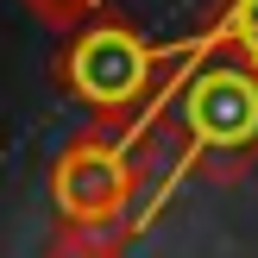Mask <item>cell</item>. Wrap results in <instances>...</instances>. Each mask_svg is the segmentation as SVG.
Here are the masks:
<instances>
[{"label": "cell", "mask_w": 258, "mask_h": 258, "mask_svg": "<svg viewBox=\"0 0 258 258\" xmlns=\"http://www.w3.org/2000/svg\"><path fill=\"white\" fill-rule=\"evenodd\" d=\"M196 44L202 50H227V57L258 70V0H221L208 13V25L196 32Z\"/></svg>", "instance_id": "277c9868"}, {"label": "cell", "mask_w": 258, "mask_h": 258, "mask_svg": "<svg viewBox=\"0 0 258 258\" xmlns=\"http://www.w3.org/2000/svg\"><path fill=\"white\" fill-rule=\"evenodd\" d=\"M25 13H38L44 25H57V32H76V25H88L95 13H107V0H19Z\"/></svg>", "instance_id": "8992f818"}, {"label": "cell", "mask_w": 258, "mask_h": 258, "mask_svg": "<svg viewBox=\"0 0 258 258\" xmlns=\"http://www.w3.org/2000/svg\"><path fill=\"white\" fill-rule=\"evenodd\" d=\"M133 239L120 227H63L57 239L44 246V258H126Z\"/></svg>", "instance_id": "5b68a950"}, {"label": "cell", "mask_w": 258, "mask_h": 258, "mask_svg": "<svg viewBox=\"0 0 258 258\" xmlns=\"http://www.w3.org/2000/svg\"><path fill=\"white\" fill-rule=\"evenodd\" d=\"M164 126H170L176 145L164 158L151 196L133 208L126 239L145 233L176 202V189L189 176H202V170L233 176V170H246L258 158V70L239 63V57H227V50H202L196 63H183V82H176V101L164 113Z\"/></svg>", "instance_id": "7a4b0ae2"}, {"label": "cell", "mask_w": 258, "mask_h": 258, "mask_svg": "<svg viewBox=\"0 0 258 258\" xmlns=\"http://www.w3.org/2000/svg\"><path fill=\"white\" fill-rule=\"evenodd\" d=\"M202 44L196 32L176 38V44H151L133 19L120 13H95L88 25L63 32L57 50V88L101 126V133H120L133 151H145V139L164 126L183 82V63H196Z\"/></svg>", "instance_id": "6da1fadb"}, {"label": "cell", "mask_w": 258, "mask_h": 258, "mask_svg": "<svg viewBox=\"0 0 258 258\" xmlns=\"http://www.w3.org/2000/svg\"><path fill=\"white\" fill-rule=\"evenodd\" d=\"M139 151L120 133H76L50 158V208L63 227H120L139 208Z\"/></svg>", "instance_id": "3957f363"}]
</instances>
